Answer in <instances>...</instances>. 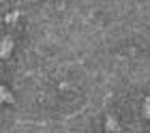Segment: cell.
Masks as SVG:
<instances>
[{
	"label": "cell",
	"mask_w": 150,
	"mask_h": 133,
	"mask_svg": "<svg viewBox=\"0 0 150 133\" xmlns=\"http://www.w3.org/2000/svg\"><path fill=\"white\" fill-rule=\"evenodd\" d=\"M17 17H19V13H17V11H11V13H6L4 22H6V24H13V22H15Z\"/></svg>",
	"instance_id": "obj_4"
},
{
	"label": "cell",
	"mask_w": 150,
	"mask_h": 133,
	"mask_svg": "<svg viewBox=\"0 0 150 133\" xmlns=\"http://www.w3.org/2000/svg\"><path fill=\"white\" fill-rule=\"evenodd\" d=\"M0 101L2 103H15V97H13L4 86H0Z\"/></svg>",
	"instance_id": "obj_2"
},
{
	"label": "cell",
	"mask_w": 150,
	"mask_h": 133,
	"mask_svg": "<svg viewBox=\"0 0 150 133\" xmlns=\"http://www.w3.org/2000/svg\"><path fill=\"white\" fill-rule=\"evenodd\" d=\"M105 129H107V131H112V133H116V131H120V127H118V122H116V118H112V116H107V120H105Z\"/></svg>",
	"instance_id": "obj_3"
},
{
	"label": "cell",
	"mask_w": 150,
	"mask_h": 133,
	"mask_svg": "<svg viewBox=\"0 0 150 133\" xmlns=\"http://www.w3.org/2000/svg\"><path fill=\"white\" fill-rule=\"evenodd\" d=\"M144 116H146V118L150 116V110H148V99L144 101Z\"/></svg>",
	"instance_id": "obj_5"
},
{
	"label": "cell",
	"mask_w": 150,
	"mask_h": 133,
	"mask_svg": "<svg viewBox=\"0 0 150 133\" xmlns=\"http://www.w3.org/2000/svg\"><path fill=\"white\" fill-rule=\"evenodd\" d=\"M13 52V39L11 37H4L2 43H0V58H6Z\"/></svg>",
	"instance_id": "obj_1"
}]
</instances>
